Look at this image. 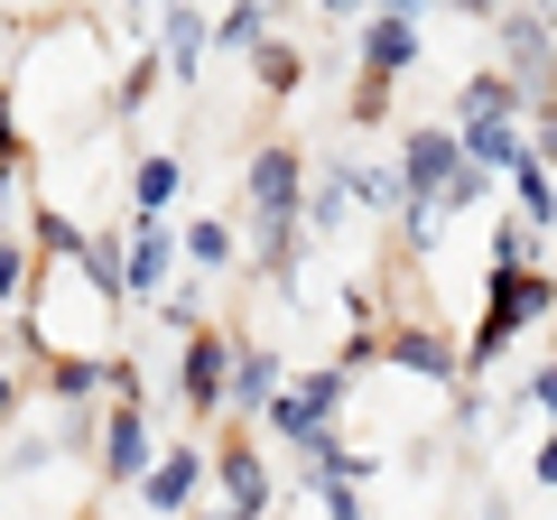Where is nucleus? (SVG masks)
Returning a JSON list of instances; mask_svg holds the SVG:
<instances>
[{"label":"nucleus","instance_id":"obj_15","mask_svg":"<svg viewBox=\"0 0 557 520\" xmlns=\"http://www.w3.org/2000/svg\"><path fill=\"white\" fill-rule=\"evenodd\" d=\"M168 196H177V159H149L139 168V205H168Z\"/></svg>","mask_w":557,"mask_h":520},{"label":"nucleus","instance_id":"obj_25","mask_svg":"<svg viewBox=\"0 0 557 520\" xmlns=\"http://www.w3.org/2000/svg\"><path fill=\"white\" fill-rule=\"evenodd\" d=\"M325 10H354V0H325Z\"/></svg>","mask_w":557,"mask_h":520},{"label":"nucleus","instance_id":"obj_5","mask_svg":"<svg viewBox=\"0 0 557 520\" xmlns=\"http://www.w3.org/2000/svg\"><path fill=\"white\" fill-rule=\"evenodd\" d=\"M177 391H186L196 409H214V400H223V344H214V335L186 344V381H177Z\"/></svg>","mask_w":557,"mask_h":520},{"label":"nucleus","instance_id":"obj_24","mask_svg":"<svg viewBox=\"0 0 557 520\" xmlns=\"http://www.w3.org/2000/svg\"><path fill=\"white\" fill-rule=\"evenodd\" d=\"M456 10H474V20H493V10H502V0H456Z\"/></svg>","mask_w":557,"mask_h":520},{"label":"nucleus","instance_id":"obj_17","mask_svg":"<svg viewBox=\"0 0 557 520\" xmlns=\"http://www.w3.org/2000/svg\"><path fill=\"white\" fill-rule=\"evenodd\" d=\"M493 260H502V270H520V260H530V223H502V233H493Z\"/></svg>","mask_w":557,"mask_h":520},{"label":"nucleus","instance_id":"obj_12","mask_svg":"<svg viewBox=\"0 0 557 520\" xmlns=\"http://www.w3.org/2000/svg\"><path fill=\"white\" fill-rule=\"evenodd\" d=\"M474 168H530L511 131H474Z\"/></svg>","mask_w":557,"mask_h":520},{"label":"nucleus","instance_id":"obj_22","mask_svg":"<svg viewBox=\"0 0 557 520\" xmlns=\"http://www.w3.org/2000/svg\"><path fill=\"white\" fill-rule=\"evenodd\" d=\"M539 483H557V437H548V446H539Z\"/></svg>","mask_w":557,"mask_h":520},{"label":"nucleus","instance_id":"obj_20","mask_svg":"<svg viewBox=\"0 0 557 520\" xmlns=\"http://www.w3.org/2000/svg\"><path fill=\"white\" fill-rule=\"evenodd\" d=\"M38 242H47V251H75V260H84V242H75V223H65V214H38Z\"/></svg>","mask_w":557,"mask_h":520},{"label":"nucleus","instance_id":"obj_21","mask_svg":"<svg viewBox=\"0 0 557 520\" xmlns=\"http://www.w3.org/2000/svg\"><path fill=\"white\" fill-rule=\"evenodd\" d=\"M539 409H548V419H557V372H539Z\"/></svg>","mask_w":557,"mask_h":520},{"label":"nucleus","instance_id":"obj_1","mask_svg":"<svg viewBox=\"0 0 557 520\" xmlns=\"http://www.w3.org/2000/svg\"><path fill=\"white\" fill-rule=\"evenodd\" d=\"M251 205H260V260L288 270V242H298V223H288V205H298V159H288V149H260Z\"/></svg>","mask_w":557,"mask_h":520},{"label":"nucleus","instance_id":"obj_10","mask_svg":"<svg viewBox=\"0 0 557 520\" xmlns=\"http://www.w3.org/2000/svg\"><path fill=\"white\" fill-rule=\"evenodd\" d=\"M139 493L159 502V511H177V502H186V493H196V456H168V465H159V474L139 483Z\"/></svg>","mask_w":557,"mask_h":520},{"label":"nucleus","instance_id":"obj_11","mask_svg":"<svg viewBox=\"0 0 557 520\" xmlns=\"http://www.w3.org/2000/svg\"><path fill=\"white\" fill-rule=\"evenodd\" d=\"M251 65H260V84H270V94H288V84H298V57H288V47H251Z\"/></svg>","mask_w":557,"mask_h":520},{"label":"nucleus","instance_id":"obj_26","mask_svg":"<svg viewBox=\"0 0 557 520\" xmlns=\"http://www.w3.org/2000/svg\"><path fill=\"white\" fill-rule=\"evenodd\" d=\"M483 520H502V511H483Z\"/></svg>","mask_w":557,"mask_h":520},{"label":"nucleus","instance_id":"obj_13","mask_svg":"<svg viewBox=\"0 0 557 520\" xmlns=\"http://www.w3.org/2000/svg\"><path fill=\"white\" fill-rule=\"evenodd\" d=\"M168 270V233L159 223H139V251H131V280H159Z\"/></svg>","mask_w":557,"mask_h":520},{"label":"nucleus","instance_id":"obj_16","mask_svg":"<svg viewBox=\"0 0 557 520\" xmlns=\"http://www.w3.org/2000/svg\"><path fill=\"white\" fill-rule=\"evenodd\" d=\"M399 362H418V372H446V344H437V335H399Z\"/></svg>","mask_w":557,"mask_h":520},{"label":"nucleus","instance_id":"obj_3","mask_svg":"<svg viewBox=\"0 0 557 520\" xmlns=\"http://www.w3.org/2000/svg\"><path fill=\"white\" fill-rule=\"evenodd\" d=\"M399 168H409V186H418V196H446V186H456L474 159H465V149L446 140V131H418V140L399 149Z\"/></svg>","mask_w":557,"mask_h":520},{"label":"nucleus","instance_id":"obj_4","mask_svg":"<svg viewBox=\"0 0 557 520\" xmlns=\"http://www.w3.org/2000/svg\"><path fill=\"white\" fill-rule=\"evenodd\" d=\"M102 465H112L121 483H149V474H159V465H149V437H139V419H131V409H121V419H112V437H102Z\"/></svg>","mask_w":557,"mask_h":520},{"label":"nucleus","instance_id":"obj_14","mask_svg":"<svg viewBox=\"0 0 557 520\" xmlns=\"http://www.w3.org/2000/svg\"><path fill=\"white\" fill-rule=\"evenodd\" d=\"M223 483H233V502H242V511H251V502L270 493V483H260V465H251V456H223Z\"/></svg>","mask_w":557,"mask_h":520},{"label":"nucleus","instance_id":"obj_18","mask_svg":"<svg viewBox=\"0 0 557 520\" xmlns=\"http://www.w3.org/2000/svg\"><path fill=\"white\" fill-rule=\"evenodd\" d=\"M270 381H278V362L251 354V362H242V400H270Z\"/></svg>","mask_w":557,"mask_h":520},{"label":"nucleus","instance_id":"obj_7","mask_svg":"<svg viewBox=\"0 0 557 520\" xmlns=\"http://www.w3.org/2000/svg\"><path fill=\"white\" fill-rule=\"evenodd\" d=\"M409 47H418V38H409V20H381V28H372V47H362V75L391 84L399 65H409Z\"/></svg>","mask_w":557,"mask_h":520},{"label":"nucleus","instance_id":"obj_23","mask_svg":"<svg viewBox=\"0 0 557 520\" xmlns=\"http://www.w3.org/2000/svg\"><path fill=\"white\" fill-rule=\"evenodd\" d=\"M381 10H391V20H418V10H428V0H381Z\"/></svg>","mask_w":557,"mask_h":520},{"label":"nucleus","instance_id":"obj_6","mask_svg":"<svg viewBox=\"0 0 557 520\" xmlns=\"http://www.w3.org/2000/svg\"><path fill=\"white\" fill-rule=\"evenodd\" d=\"M335 391H344V381H335V372H317L298 400H278V428H288V437H317V419L335 409Z\"/></svg>","mask_w":557,"mask_h":520},{"label":"nucleus","instance_id":"obj_2","mask_svg":"<svg viewBox=\"0 0 557 520\" xmlns=\"http://www.w3.org/2000/svg\"><path fill=\"white\" fill-rule=\"evenodd\" d=\"M548 298H557L548 280H530V270H502V280H493V317H483L474 354H502V344H511V325H530V317H539Z\"/></svg>","mask_w":557,"mask_h":520},{"label":"nucleus","instance_id":"obj_19","mask_svg":"<svg viewBox=\"0 0 557 520\" xmlns=\"http://www.w3.org/2000/svg\"><path fill=\"white\" fill-rule=\"evenodd\" d=\"M520 205H530V214H557V186L539 177V168H520Z\"/></svg>","mask_w":557,"mask_h":520},{"label":"nucleus","instance_id":"obj_9","mask_svg":"<svg viewBox=\"0 0 557 520\" xmlns=\"http://www.w3.org/2000/svg\"><path fill=\"white\" fill-rule=\"evenodd\" d=\"M502 112H511V84H493V75L465 84V121H474V131H502Z\"/></svg>","mask_w":557,"mask_h":520},{"label":"nucleus","instance_id":"obj_8","mask_svg":"<svg viewBox=\"0 0 557 520\" xmlns=\"http://www.w3.org/2000/svg\"><path fill=\"white\" fill-rule=\"evenodd\" d=\"M159 38H168V65H177V75H196V57H205L196 10H168V0H159Z\"/></svg>","mask_w":557,"mask_h":520}]
</instances>
